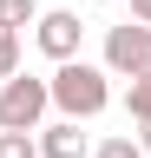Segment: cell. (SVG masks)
<instances>
[{
  "instance_id": "cell-5",
  "label": "cell",
  "mask_w": 151,
  "mask_h": 158,
  "mask_svg": "<svg viewBox=\"0 0 151 158\" xmlns=\"http://www.w3.org/2000/svg\"><path fill=\"white\" fill-rule=\"evenodd\" d=\"M40 158H92V138L79 132V118H59V125H40Z\"/></svg>"
},
{
  "instance_id": "cell-3",
  "label": "cell",
  "mask_w": 151,
  "mask_h": 158,
  "mask_svg": "<svg viewBox=\"0 0 151 158\" xmlns=\"http://www.w3.org/2000/svg\"><path fill=\"white\" fill-rule=\"evenodd\" d=\"M105 73H118V79H151V27H138V20L105 27Z\"/></svg>"
},
{
  "instance_id": "cell-6",
  "label": "cell",
  "mask_w": 151,
  "mask_h": 158,
  "mask_svg": "<svg viewBox=\"0 0 151 158\" xmlns=\"http://www.w3.org/2000/svg\"><path fill=\"white\" fill-rule=\"evenodd\" d=\"M13 73H20V27L0 20V79H13Z\"/></svg>"
},
{
  "instance_id": "cell-12",
  "label": "cell",
  "mask_w": 151,
  "mask_h": 158,
  "mask_svg": "<svg viewBox=\"0 0 151 158\" xmlns=\"http://www.w3.org/2000/svg\"><path fill=\"white\" fill-rule=\"evenodd\" d=\"M138 152H151V125H138Z\"/></svg>"
},
{
  "instance_id": "cell-7",
  "label": "cell",
  "mask_w": 151,
  "mask_h": 158,
  "mask_svg": "<svg viewBox=\"0 0 151 158\" xmlns=\"http://www.w3.org/2000/svg\"><path fill=\"white\" fill-rule=\"evenodd\" d=\"M0 158H40V138L33 132H0Z\"/></svg>"
},
{
  "instance_id": "cell-11",
  "label": "cell",
  "mask_w": 151,
  "mask_h": 158,
  "mask_svg": "<svg viewBox=\"0 0 151 158\" xmlns=\"http://www.w3.org/2000/svg\"><path fill=\"white\" fill-rule=\"evenodd\" d=\"M131 20H138V27H151V0H131Z\"/></svg>"
},
{
  "instance_id": "cell-8",
  "label": "cell",
  "mask_w": 151,
  "mask_h": 158,
  "mask_svg": "<svg viewBox=\"0 0 151 158\" xmlns=\"http://www.w3.org/2000/svg\"><path fill=\"white\" fill-rule=\"evenodd\" d=\"M92 158H145V152H138V138L118 132V138H99V145H92Z\"/></svg>"
},
{
  "instance_id": "cell-1",
  "label": "cell",
  "mask_w": 151,
  "mask_h": 158,
  "mask_svg": "<svg viewBox=\"0 0 151 158\" xmlns=\"http://www.w3.org/2000/svg\"><path fill=\"white\" fill-rule=\"evenodd\" d=\"M105 66H85V59H59V73L46 79V92H53V106H59L66 118H99L112 106V86H105Z\"/></svg>"
},
{
  "instance_id": "cell-10",
  "label": "cell",
  "mask_w": 151,
  "mask_h": 158,
  "mask_svg": "<svg viewBox=\"0 0 151 158\" xmlns=\"http://www.w3.org/2000/svg\"><path fill=\"white\" fill-rule=\"evenodd\" d=\"M131 118H138V125H151V79H131Z\"/></svg>"
},
{
  "instance_id": "cell-2",
  "label": "cell",
  "mask_w": 151,
  "mask_h": 158,
  "mask_svg": "<svg viewBox=\"0 0 151 158\" xmlns=\"http://www.w3.org/2000/svg\"><path fill=\"white\" fill-rule=\"evenodd\" d=\"M53 106V92H46V79H0V132H40V118Z\"/></svg>"
},
{
  "instance_id": "cell-4",
  "label": "cell",
  "mask_w": 151,
  "mask_h": 158,
  "mask_svg": "<svg viewBox=\"0 0 151 158\" xmlns=\"http://www.w3.org/2000/svg\"><path fill=\"white\" fill-rule=\"evenodd\" d=\"M33 40H40V53L59 66V59H79L85 27H79V13H72V7H53V13H40V20H33Z\"/></svg>"
},
{
  "instance_id": "cell-9",
  "label": "cell",
  "mask_w": 151,
  "mask_h": 158,
  "mask_svg": "<svg viewBox=\"0 0 151 158\" xmlns=\"http://www.w3.org/2000/svg\"><path fill=\"white\" fill-rule=\"evenodd\" d=\"M0 20H7V27H33L40 7H33V0H0Z\"/></svg>"
}]
</instances>
